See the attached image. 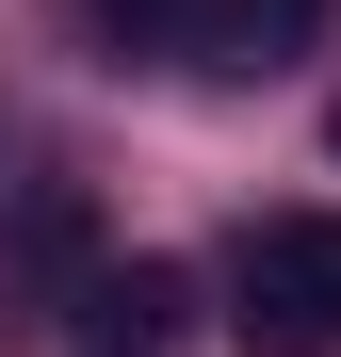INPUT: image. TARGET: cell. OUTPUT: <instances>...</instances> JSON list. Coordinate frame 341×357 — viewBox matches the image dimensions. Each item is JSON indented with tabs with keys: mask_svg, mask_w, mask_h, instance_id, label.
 <instances>
[{
	"mask_svg": "<svg viewBox=\"0 0 341 357\" xmlns=\"http://www.w3.org/2000/svg\"><path fill=\"white\" fill-rule=\"evenodd\" d=\"M325 146H341V114H325Z\"/></svg>",
	"mask_w": 341,
	"mask_h": 357,
	"instance_id": "cell-6",
	"label": "cell"
},
{
	"mask_svg": "<svg viewBox=\"0 0 341 357\" xmlns=\"http://www.w3.org/2000/svg\"><path fill=\"white\" fill-rule=\"evenodd\" d=\"M66 357H195V260H98L66 292Z\"/></svg>",
	"mask_w": 341,
	"mask_h": 357,
	"instance_id": "cell-2",
	"label": "cell"
},
{
	"mask_svg": "<svg viewBox=\"0 0 341 357\" xmlns=\"http://www.w3.org/2000/svg\"><path fill=\"white\" fill-rule=\"evenodd\" d=\"M227 325L244 357H341V211H260L227 244Z\"/></svg>",
	"mask_w": 341,
	"mask_h": 357,
	"instance_id": "cell-1",
	"label": "cell"
},
{
	"mask_svg": "<svg viewBox=\"0 0 341 357\" xmlns=\"http://www.w3.org/2000/svg\"><path fill=\"white\" fill-rule=\"evenodd\" d=\"M82 276H98V195L33 178V195L0 211V292H82Z\"/></svg>",
	"mask_w": 341,
	"mask_h": 357,
	"instance_id": "cell-3",
	"label": "cell"
},
{
	"mask_svg": "<svg viewBox=\"0 0 341 357\" xmlns=\"http://www.w3.org/2000/svg\"><path fill=\"white\" fill-rule=\"evenodd\" d=\"M98 66H195V0H66Z\"/></svg>",
	"mask_w": 341,
	"mask_h": 357,
	"instance_id": "cell-5",
	"label": "cell"
},
{
	"mask_svg": "<svg viewBox=\"0 0 341 357\" xmlns=\"http://www.w3.org/2000/svg\"><path fill=\"white\" fill-rule=\"evenodd\" d=\"M309 33H325V0H195V66H211V82L309 66Z\"/></svg>",
	"mask_w": 341,
	"mask_h": 357,
	"instance_id": "cell-4",
	"label": "cell"
}]
</instances>
